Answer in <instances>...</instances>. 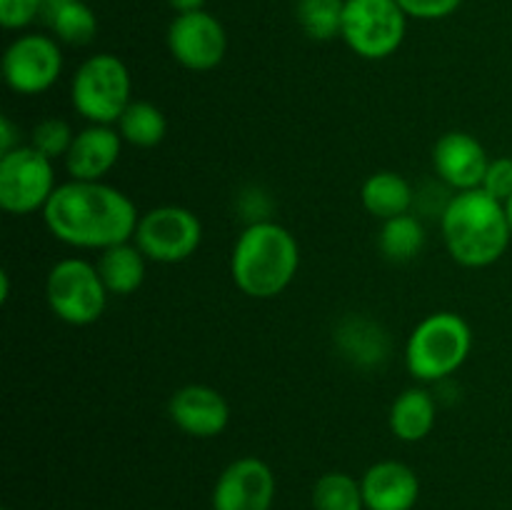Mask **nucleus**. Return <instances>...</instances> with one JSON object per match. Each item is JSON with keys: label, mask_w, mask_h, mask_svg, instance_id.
<instances>
[{"label": "nucleus", "mask_w": 512, "mask_h": 510, "mask_svg": "<svg viewBox=\"0 0 512 510\" xmlns=\"http://www.w3.org/2000/svg\"><path fill=\"white\" fill-rule=\"evenodd\" d=\"M43 220L60 243L100 253L133 240L140 213L123 190L103 180H68L55 188Z\"/></svg>", "instance_id": "nucleus-1"}, {"label": "nucleus", "mask_w": 512, "mask_h": 510, "mask_svg": "<svg viewBox=\"0 0 512 510\" xmlns=\"http://www.w3.org/2000/svg\"><path fill=\"white\" fill-rule=\"evenodd\" d=\"M445 248L463 268H488L508 250L512 230L505 203L483 188L455 193L440 213Z\"/></svg>", "instance_id": "nucleus-2"}, {"label": "nucleus", "mask_w": 512, "mask_h": 510, "mask_svg": "<svg viewBox=\"0 0 512 510\" xmlns=\"http://www.w3.org/2000/svg\"><path fill=\"white\" fill-rule=\"evenodd\" d=\"M300 268L295 235L273 220H255L238 235L230 253V275L240 293L268 300L283 293Z\"/></svg>", "instance_id": "nucleus-3"}, {"label": "nucleus", "mask_w": 512, "mask_h": 510, "mask_svg": "<svg viewBox=\"0 0 512 510\" xmlns=\"http://www.w3.org/2000/svg\"><path fill=\"white\" fill-rule=\"evenodd\" d=\"M473 350L468 320L450 310L420 320L405 343V368L420 383H440L463 368Z\"/></svg>", "instance_id": "nucleus-4"}, {"label": "nucleus", "mask_w": 512, "mask_h": 510, "mask_svg": "<svg viewBox=\"0 0 512 510\" xmlns=\"http://www.w3.org/2000/svg\"><path fill=\"white\" fill-rule=\"evenodd\" d=\"M130 70L118 55L98 53L80 63L70 80L73 110L93 125H113L133 103Z\"/></svg>", "instance_id": "nucleus-5"}, {"label": "nucleus", "mask_w": 512, "mask_h": 510, "mask_svg": "<svg viewBox=\"0 0 512 510\" xmlns=\"http://www.w3.org/2000/svg\"><path fill=\"white\" fill-rule=\"evenodd\" d=\"M108 288L95 263L83 258H63L50 268L45 298L55 318L68 325H93L108 305Z\"/></svg>", "instance_id": "nucleus-6"}, {"label": "nucleus", "mask_w": 512, "mask_h": 510, "mask_svg": "<svg viewBox=\"0 0 512 510\" xmlns=\"http://www.w3.org/2000/svg\"><path fill=\"white\" fill-rule=\"evenodd\" d=\"M405 30L408 15L398 0H345L340 38L360 58H390L403 45Z\"/></svg>", "instance_id": "nucleus-7"}, {"label": "nucleus", "mask_w": 512, "mask_h": 510, "mask_svg": "<svg viewBox=\"0 0 512 510\" xmlns=\"http://www.w3.org/2000/svg\"><path fill=\"white\" fill-rule=\"evenodd\" d=\"M55 168L53 160L33 145H18L0 155V208L10 215L43 213L53 198Z\"/></svg>", "instance_id": "nucleus-8"}, {"label": "nucleus", "mask_w": 512, "mask_h": 510, "mask_svg": "<svg viewBox=\"0 0 512 510\" xmlns=\"http://www.w3.org/2000/svg\"><path fill=\"white\" fill-rule=\"evenodd\" d=\"M133 243L153 263H183L203 243V225L183 205H160L140 215Z\"/></svg>", "instance_id": "nucleus-9"}, {"label": "nucleus", "mask_w": 512, "mask_h": 510, "mask_svg": "<svg viewBox=\"0 0 512 510\" xmlns=\"http://www.w3.org/2000/svg\"><path fill=\"white\" fill-rule=\"evenodd\" d=\"M63 73L60 40L43 33H25L5 48L3 80L13 93L40 95L53 88Z\"/></svg>", "instance_id": "nucleus-10"}, {"label": "nucleus", "mask_w": 512, "mask_h": 510, "mask_svg": "<svg viewBox=\"0 0 512 510\" xmlns=\"http://www.w3.org/2000/svg\"><path fill=\"white\" fill-rule=\"evenodd\" d=\"M168 50L183 68L208 73L218 68L228 50V35L223 23L208 10L175 15L168 28Z\"/></svg>", "instance_id": "nucleus-11"}, {"label": "nucleus", "mask_w": 512, "mask_h": 510, "mask_svg": "<svg viewBox=\"0 0 512 510\" xmlns=\"http://www.w3.org/2000/svg\"><path fill=\"white\" fill-rule=\"evenodd\" d=\"M275 500V475L255 455L233 460L213 488V510H270Z\"/></svg>", "instance_id": "nucleus-12"}, {"label": "nucleus", "mask_w": 512, "mask_h": 510, "mask_svg": "<svg viewBox=\"0 0 512 510\" xmlns=\"http://www.w3.org/2000/svg\"><path fill=\"white\" fill-rule=\"evenodd\" d=\"M488 165L490 158L483 143L463 130H450L433 148L435 175L455 193L480 188L485 173H488Z\"/></svg>", "instance_id": "nucleus-13"}, {"label": "nucleus", "mask_w": 512, "mask_h": 510, "mask_svg": "<svg viewBox=\"0 0 512 510\" xmlns=\"http://www.w3.org/2000/svg\"><path fill=\"white\" fill-rule=\"evenodd\" d=\"M168 415L175 428L190 438H215L228 428L230 405L220 390L193 383L175 390L168 403Z\"/></svg>", "instance_id": "nucleus-14"}, {"label": "nucleus", "mask_w": 512, "mask_h": 510, "mask_svg": "<svg viewBox=\"0 0 512 510\" xmlns=\"http://www.w3.org/2000/svg\"><path fill=\"white\" fill-rule=\"evenodd\" d=\"M123 150V138L113 125H93L75 133L73 145L65 155V170L70 180H103L115 168Z\"/></svg>", "instance_id": "nucleus-15"}, {"label": "nucleus", "mask_w": 512, "mask_h": 510, "mask_svg": "<svg viewBox=\"0 0 512 510\" xmlns=\"http://www.w3.org/2000/svg\"><path fill=\"white\" fill-rule=\"evenodd\" d=\"M365 510H413L420 498V478L400 460H380L365 470Z\"/></svg>", "instance_id": "nucleus-16"}, {"label": "nucleus", "mask_w": 512, "mask_h": 510, "mask_svg": "<svg viewBox=\"0 0 512 510\" xmlns=\"http://www.w3.org/2000/svg\"><path fill=\"white\" fill-rule=\"evenodd\" d=\"M438 420V403L425 388H408L390 405V430L403 443H420L428 438Z\"/></svg>", "instance_id": "nucleus-17"}, {"label": "nucleus", "mask_w": 512, "mask_h": 510, "mask_svg": "<svg viewBox=\"0 0 512 510\" xmlns=\"http://www.w3.org/2000/svg\"><path fill=\"white\" fill-rule=\"evenodd\" d=\"M145 260L148 258L143 255V250L133 240H128V243H118L100 250L95 268H98L110 295H130L143 285Z\"/></svg>", "instance_id": "nucleus-18"}, {"label": "nucleus", "mask_w": 512, "mask_h": 510, "mask_svg": "<svg viewBox=\"0 0 512 510\" xmlns=\"http://www.w3.org/2000/svg\"><path fill=\"white\" fill-rule=\"evenodd\" d=\"M413 200L415 193L410 188V183L400 173H393V170L373 173L365 180L363 188H360V203L380 223L410 213Z\"/></svg>", "instance_id": "nucleus-19"}, {"label": "nucleus", "mask_w": 512, "mask_h": 510, "mask_svg": "<svg viewBox=\"0 0 512 510\" xmlns=\"http://www.w3.org/2000/svg\"><path fill=\"white\" fill-rule=\"evenodd\" d=\"M338 348L343 350L345 358L353 360L360 368H373L380 360L388 358L390 353V338L378 323L360 315H350L340 323L338 335Z\"/></svg>", "instance_id": "nucleus-20"}, {"label": "nucleus", "mask_w": 512, "mask_h": 510, "mask_svg": "<svg viewBox=\"0 0 512 510\" xmlns=\"http://www.w3.org/2000/svg\"><path fill=\"white\" fill-rule=\"evenodd\" d=\"M378 248L390 263H410L425 248V225L413 213L383 220L378 233Z\"/></svg>", "instance_id": "nucleus-21"}, {"label": "nucleus", "mask_w": 512, "mask_h": 510, "mask_svg": "<svg viewBox=\"0 0 512 510\" xmlns=\"http://www.w3.org/2000/svg\"><path fill=\"white\" fill-rule=\"evenodd\" d=\"M115 125L123 143L135 145V148H155L163 143L168 133V120L163 110L150 100H133Z\"/></svg>", "instance_id": "nucleus-22"}, {"label": "nucleus", "mask_w": 512, "mask_h": 510, "mask_svg": "<svg viewBox=\"0 0 512 510\" xmlns=\"http://www.w3.org/2000/svg\"><path fill=\"white\" fill-rule=\"evenodd\" d=\"M315 510H365L363 485L348 473H325L313 485Z\"/></svg>", "instance_id": "nucleus-23"}, {"label": "nucleus", "mask_w": 512, "mask_h": 510, "mask_svg": "<svg viewBox=\"0 0 512 510\" xmlns=\"http://www.w3.org/2000/svg\"><path fill=\"white\" fill-rule=\"evenodd\" d=\"M345 0H298L295 15L300 28L313 40H333L343 30Z\"/></svg>", "instance_id": "nucleus-24"}, {"label": "nucleus", "mask_w": 512, "mask_h": 510, "mask_svg": "<svg viewBox=\"0 0 512 510\" xmlns=\"http://www.w3.org/2000/svg\"><path fill=\"white\" fill-rule=\"evenodd\" d=\"M55 40L65 45H88L98 35V18L83 0L65 3L53 18L48 20Z\"/></svg>", "instance_id": "nucleus-25"}, {"label": "nucleus", "mask_w": 512, "mask_h": 510, "mask_svg": "<svg viewBox=\"0 0 512 510\" xmlns=\"http://www.w3.org/2000/svg\"><path fill=\"white\" fill-rule=\"evenodd\" d=\"M75 133L70 130V125L60 118H45L30 133V143L35 150H40L43 155H48L50 160L65 158L73 145Z\"/></svg>", "instance_id": "nucleus-26"}, {"label": "nucleus", "mask_w": 512, "mask_h": 510, "mask_svg": "<svg viewBox=\"0 0 512 510\" xmlns=\"http://www.w3.org/2000/svg\"><path fill=\"white\" fill-rule=\"evenodd\" d=\"M43 13V0H0V23L5 30L28 28Z\"/></svg>", "instance_id": "nucleus-27"}, {"label": "nucleus", "mask_w": 512, "mask_h": 510, "mask_svg": "<svg viewBox=\"0 0 512 510\" xmlns=\"http://www.w3.org/2000/svg\"><path fill=\"white\" fill-rule=\"evenodd\" d=\"M480 188L495 200L505 203L512 195V158H495L490 160L488 173H485L483 185Z\"/></svg>", "instance_id": "nucleus-28"}, {"label": "nucleus", "mask_w": 512, "mask_h": 510, "mask_svg": "<svg viewBox=\"0 0 512 510\" xmlns=\"http://www.w3.org/2000/svg\"><path fill=\"white\" fill-rule=\"evenodd\" d=\"M408 18L440 20L453 15L463 5V0H398Z\"/></svg>", "instance_id": "nucleus-29"}, {"label": "nucleus", "mask_w": 512, "mask_h": 510, "mask_svg": "<svg viewBox=\"0 0 512 510\" xmlns=\"http://www.w3.org/2000/svg\"><path fill=\"white\" fill-rule=\"evenodd\" d=\"M18 145H20L18 128L10 123L8 115H3V118H0V155L10 153V150H15Z\"/></svg>", "instance_id": "nucleus-30"}, {"label": "nucleus", "mask_w": 512, "mask_h": 510, "mask_svg": "<svg viewBox=\"0 0 512 510\" xmlns=\"http://www.w3.org/2000/svg\"><path fill=\"white\" fill-rule=\"evenodd\" d=\"M168 5L180 15V13H193V10H203L205 0H168Z\"/></svg>", "instance_id": "nucleus-31"}, {"label": "nucleus", "mask_w": 512, "mask_h": 510, "mask_svg": "<svg viewBox=\"0 0 512 510\" xmlns=\"http://www.w3.org/2000/svg\"><path fill=\"white\" fill-rule=\"evenodd\" d=\"M65 3H70V0H43V13H40V18H43L45 23H48V20L53 18V15L58 13V10L63 8Z\"/></svg>", "instance_id": "nucleus-32"}, {"label": "nucleus", "mask_w": 512, "mask_h": 510, "mask_svg": "<svg viewBox=\"0 0 512 510\" xmlns=\"http://www.w3.org/2000/svg\"><path fill=\"white\" fill-rule=\"evenodd\" d=\"M505 213H508V223H510V230H512V195L508 200H505Z\"/></svg>", "instance_id": "nucleus-33"}]
</instances>
